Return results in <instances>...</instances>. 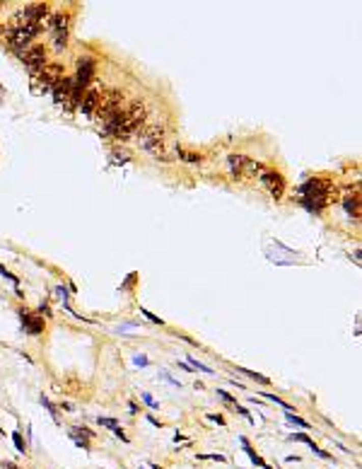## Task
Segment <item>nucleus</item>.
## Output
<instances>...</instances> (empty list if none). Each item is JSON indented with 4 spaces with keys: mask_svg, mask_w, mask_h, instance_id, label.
I'll use <instances>...</instances> for the list:
<instances>
[{
    "mask_svg": "<svg viewBox=\"0 0 362 469\" xmlns=\"http://www.w3.org/2000/svg\"><path fill=\"white\" fill-rule=\"evenodd\" d=\"M290 438H292V440H299V442H307V445H309V448L314 450V455H319V457H324V460H331V455H328V452H324L321 448H316V442L312 440L309 435H304V433H295V435H290Z\"/></svg>",
    "mask_w": 362,
    "mask_h": 469,
    "instance_id": "nucleus-14",
    "label": "nucleus"
},
{
    "mask_svg": "<svg viewBox=\"0 0 362 469\" xmlns=\"http://www.w3.org/2000/svg\"><path fill=\"white\" fill-rule=\"evenodd\" d=\"M70 90H73V78H65L63 80H58L56 85H53V102L56 104H68V100H70Z\"/></svg>",
    "mask_w": 362,
    "mask_h": 469,
    "instance_id": "nucleus-8",
    "label": "nucleus"
},
{
    "mask_svg": "<svg viewBox=\"0 0 362 469\" xmlns=\"http://www.w3.org/2000/svg\"><path fill=\"white\" fill-rule=\"evenodd\" d=\"M12 442H15V448H17V452H22V455L27 452V445H24V440H22V435H19L17 431L12 433Z\"/></svg>",
    "mask_w": 362,
    "mask_h": 469,
    "instance_id": "nucleus-19",
    "label": "nucleus"
},
{
    "mask_svg": "<svg viewBox=\"0 0 362 469\" xmlns=\"http://www.w3.org/2000/svg\"><path fill=\"white\" fill-rule=\"evenodd\" d=\"M152 469H159V467H157V464H152Z\"/></svg>",
    "mask_w": 362,
    "mask_h": 469,
    "instance_id": "nucleus-34",
    "label": "nucleus"
},
{
    "mask_svg": "<svg viewBox=\"0 0 362 469\" xmlns=\"http://www.w3.org/2000/svg\"><path fill=\"white\" fill-rule=\"evenodd\" d=\"M0 467H5V469H17L12 462H0Z\"/></svg>",
    "mask_w": 362,
    "mask_h": 469,
    "instance_id": "nucleus-33",
    "label": "nucleus"
},
{
    "mask_svg": "<svg viewBox=\"0 0 362 469\" xmlns=\"http://www.w3.org/2000/svg\"><path fill=\"white\" fill-rule=\"evenodd\" d=\"M239 442H241V448H244V452H246V455H249V460L254 462V464H256V467H263V469H270V464H266V462L261 460L259 455H256V450H254V448H251V442L246 440V438H239Z\"/></svg>",
    "mask_w": 362,
    "mask_h": 469,
    "instance_id": "nucleus-15",
    "label": "nucleus"
},
{
    "mask_svg": "<svg viewBox=\"0 0 362 469\" xmlns=\"http://www.w3.org/2000/svg\"><path fill=\"white\" fill-rule=\"evenodd\" d=\"M140 312L145 314V317H148V319H150L152 324H162V322H164V319H159V317H155L152 312H148V310H143V307H140Z\"/></svg>",
    "mask_w": 362,
    "mask_h": 469,
    "instance_id": "nucleus-25",
    "label": "nucleus"
},
{
    "mask_svg": "<svg viewBox=\"0 0 362 469\" xmlns=\"http://www.w3.org/2000/svg\"><path fill=\"white\" fill-rule=\"evenodd\" d=\"M143 402H145L148 406H152V409H157V402H155V399H152L150 394H143Z\"/></svg>",
    "mask_w": 362,
    "mask_h": 469,
    "instance_id": "nucleus-27",
    "label": "nucleus"
},
{
    "mask_svg": "<svg viewBox=\"0 0 362 469\" xmlns=\"http://www.w3.org/2000/svg\"><path fill=\"white\" fill-rule=\"evenodd\" d=\"M121 104H123V92L116 90V87H109V90H104L99 94V104L94 109V116L99 121H109L121 111Z\"/></svg>",
    "mask_w": 362,
    "mask_h": 469,
    "instance_id": "nucleus-3",
    "label": "nucleus"
},
{
    "mask_svg": "<svg viewBox=\"0 0 362 469\" xmlns=\"http://www.w3.org/2000/svg\"><path fill=\"white\" fill-rule=\"evenodd\" d=\"M239 373H244V375H249V377H254V380H256V382H261V385H268V382H270L268 377H263V375H259V373H254V370L239 368Z\"/></svg>",
    "mask_w": 362,
    "mask_h": 469,
    "instance_id": "nucleus-16",
    "label": "nucleus"
},
{
    "mask_svg": "<svg viewBox=\"0 0 362 469\" xmlns=\"http://www.w3.org/2000/svg\"><path fill=\"white\" fill-rule=\"evenodd\" d=\"M188 365H191V368H196V370H201V373H208V375L213 373V368H208V365H203V363H198L196 358H188Z\"/></svg>",
    "mask_w": 362,
    "mask_h": 469,
    "instance_id": "nucleus-22",
    "label": "nucleus"
},
{
    "mask_svg": "<svg viewBox=\"0 0 362 469\" xmlns=\"http://www.w3.org/2000/svg\"><path fill=\"white\" fill-rule=\"evenodd\" d=\"M217 397H222L225 402H230V404H237V399H234V397H230L225 389H217Z\"/></svg>",
    "mask_w": 362,
    "mask_h": 469,
    "instance_id": "nucleus-26",
    "label": "nucleus"
},
{
    "mask_svg": "<svg viewBox=\"0 0 362 469\" xmlns=\"http://www.w3.org/2000/svg\"><path fill=\"white\" fill-rule=\"evenodd\" d=\"M177 155L181 157V160H186V162H193V165H198V162H201V157L193 155V153H184V150H177Z\"/></svg>",
    "mask_w": 362,
    "mask_h": 469,
    "instance_id": "nucleus-20",
    "label": "nucleus"
},
{
    "mask_svg": "<svg viewBox=\"0 0 362 469\" xmlns=\"http://www.w3.org/2000/svg\"><path fill=\"white\" fill-rule=\"evenodd\" d=\"M114 160H116V162H128V155H121V153H116V155H114Z\"/></svg>",
    "mask_w": 362,
    "mask_h": 469,
    "instance_id": "nucleus-31",
    "label": "nucleus"
},
{
    "mask_svg": "<svg viewBox=\"0 0 362 469\" xmlns=\"http://www.w3.org/2000/svg\"><path fill=\"white\" fill-rule=\"evenodd\" d=\"M97 104H99V90H97V87H87L85 97L80 100V109H82V114H94Z\"/></svg>",
    "mask_w": 362,
    "mask_h": 469,
    "instance_id": "nucleus-9",
    "label": "nucleus"
},
{
    "mask_svg": "<svg viewBox=\"0 0 362 469\" xmlns=\"http://www.w3.org/2000/svg\"><path fill=\"white\" fill-rule=\"evenodd\" d=\"M246 162H249V157H244V155H230V157H227V167H230V172H232L237 179H241V177H244Z\"/></svg>",
    "mask_w": 362,
    "mask_h": 469,
    "instance_id": "nucleus-12",
    "label": "nucleus"
},
{
    "mask_svg": "<svg viewBox=\"0 0 362 469\" xmlns=\"http://www.w3.org/2000/svg\"><path fill=\"white\" fill-rule=\"evenodd\" d=\"M135 365H143V368H145V365H148V358H145V356H135Z\"/></svg>",
    "mask_w": 362,
    "mask_h": 469,
    "instance_id": "nucleus-29",
    "label": "nucleus"
},
{
    "mask_svg": "<svg viewBox=\"0 0 362 469\" xmlns=\"http://www.w3.org/2000/svg\"><path fill=\"white\" fill-rule=\"evenodd\" d=\"M34 80H37L39 87H44V92H51L53 85H56L58 80H63V65H58V63L44 65V68L34 75Z\"/></svg>",
    "mask_w": 362,
    "mask_h": 469,
    "instance_id": "nucleus-4",
    "label": "nucleus"
},
{
    "mask_svg": "<svg viewBox=\"0 0 362 469\" xmlns=\"http://www.w3.org/2000/svg\"><path fill=\"white\" fill-rule=\"evenodd\" d=\"M343 208L350 213L353 218H360V196H357V193H353V196H350V193H345Z\"/></svg>",
    "mask_w": 362,
    "mask_h": 469,
    "instance_id": "nucleus-13",
    "label": "nucleus"
},
{
    "mask_svg": "<svg viewBox=\"0 0 362 469\" xmlns=\"http://www.w3.org/2000/svg\"><path fill=\"white\" fill-rule=\"evenodd\" d=\"M259 184L266 186L275 201H280V199H283V191H285V179H283V177H280L275 169H268V167H266V169L259 175Z\"/></svg>",
    "mask_w": 362,
    "mask_h": 469,
    "instance_id": "nucleus-5",
    "label": "nucleus"
},
{
    "mask_svg": "<svg viewBox=\"0 0 362 469\" xmlns=\"http://www.w3.org/2000/svg\"><path fill=\"white\" fill-rule=\"evenodd\" d=\"M56 293H58V298H61V303H63V305H65V300H68V293H65L63 288H58Z\"/></svg>",
    "mask_w": 362,
    "mask_h": 469,
    "instance_id": "nucleus-30",
    "label": "nucleus"
},
{
    "mask_svg": "<svg viewBox=\"0 0 362 469\" xmlns=\"http://www.w3.org/2000/svg\"><path fill=\"white\" fill-rule=\"evenodd\" d=\"M208 418H210V421H217V423H220V426H222V423H225V418H222V416H217V414H210V416H208Z\"/></svg>",
    "mask_w": 362,
    "mask_h": 469,
    "instance_id": "nucleus-32",
    "label": "nucleus"
},
{
    "mask_svg": "<svg viewBox=\"0 0 362 469\" xmlns=\"http://www.w3.org/2000/svg\"><path fill=\"white\" fill-rule=\"evenodd\" d=\"M114 435H116V438H119V440H123V442H128V435H126V433L121 431V428H116V431H114Z\"/></svg>",
    "mask_w": 362,
    "mask_h": 469,
    "instance_id": "nucleus-28",
    "label": "nucleus"
},
{
    "mask_svg": "<svg viewBox=\"0 0 362 469\" xmlns=\"http://www.w3.org/2000/svg\"><path fill=\"white\" fill-rule=\"evenodd\" d=\"M288 421L299 426V428H309V421H304V418H299V416H295V414H288Z\"/></svg>",
    "mask_w": 362,
    "mask_h": 469,
    "instance_id": "nucleus-23",
    "label": "nucleus"
},
{
    "mask_svg": "<svg viewBox=\"0 0 362 469\" xmlns=\"http://www.w3.org/2000/svg\"><path fill=\"white\" fill-rule=\"evenodd\" d=\"M48 29L53 37H61V34H68V15L58 12V15H51L48 17Z\"/></svg>",
    "mask_w": 362,
    "mask_h": 469,
    "instance_id": "nucleus-11",
    "label": "nucleus"
},
{
    "mask_svg": "<svg viewBox=\"0 0 362 469\" xmlns=\"http://www.w3.org/2000/svg\"><path fill=\"white\" fill-rule=\"evenodd\" d=\"M22 61H24V65L29 68V73L32 75H37L44 65H46V48L44 46H39V44H34V46H29L24 54L19 56Z\"/></svg>",
    "mask_w": 362,
    "mask_h": 469,
    "instance_id": "nucleus-6",
    "label": "nucleus"
},
{
    "mask_svg": "<svg viewBox=\"0 0 362 469\" xmlns=\"http://www.w3.org/2000/svg\"><path fill=\"white\" fill-rule=\"evenodd\" d=\"M145 116H148L145 102H130L128 107H123V124L114 138H130L133 133H140V129L145 126Z\"/></svg>",
    "mask_w": 362,
    "mask_h": 469,
    "instance_id": "nucleus-2",
    "label": "nucleus"
},
{
    "mask_svg": "<svg viewBox=\"0 0 362 469\" xmlns=\"http://www.w3.org/2000/svg\"><path fill=\"white\" fill-rule=\"evenodd\" d=\"M19 317H22V327L29 331V334H41L44 331V319L41 317H37V314H29V312H19Z\"/></svg>",
    "mask_w": 362,
    "mask_h": 469,
    "instance_id": "nucleus-10",
    "label": "nucleus"
},
{
    "mask_svg": "<svg viewBox=\"0 0 362 469\" xmlns=\"http://www.w3.org/2000/svg\"><path fill=\"white\" fill-rule=\"evenodd\" d=\"M92 73H94V61L92 58H80L77 61V78H75V85H80V87H90V80H92Z\"/></svg>",
    "mask_w": 362,
    "mask_h": 469,
    "instance_id": "nucleus-7",
    "label": "nucleus"
},
{
    "mask_svg": "<svg viewBox=\"0 0 362 469\" xmlns=\"http://www.w3.org/2000/svg\"><path fill=\"white\" fill-rule=\"evenodd\" d=\"M97 421H99V426H104V428H112V431H116V428H119V421H116V418H106V416H99Z\"/></svg>",
    "mask_w": 362,
    "mask_h": 469,
    "instance_id": "nucleus-18",
    "label": "nucleus"
},
{
    "mask_svg": "<svg viewBox=\"0 0 362 469\" xmlns=\"http://www.w3.org/2000/svg\"><path fill=\"white\" fill-rule=\"evenodd\" d=\"M0 276H5V278H8V281H12V283H15V285L19 283V281H17V276H15V274H10V271H8V268H5V266H0Z\"/></svg>",
    "mask_w": 362,
    "mask_h": 469,
    "instance_id": "nucleus-24",
    "label": "nucleus"
},
{
    "mask_svg": "<svg viewBox=\"0 0 362 469\" xmlns=\"http://www.w3.org/2000/svg\"><path fill=\"white\" fill-rule=\"evenodd\" d=\"M41 404H44V406H46V409H48V414H51V416H53V421H61V418H58V409H56V406H53V404H51V402H48V399H46V397H41Z\"/></svg>",
    "mask_w": 362,
    "mask_h": 469,
    "instance_id": "nucleus-21",
    "label": "nucleus"
},
{
    "mask_svg": "<svg viewBox=\"0 0 362 469\" xmlns=\"http://www.w3.org/2000/svg\"><path fill=\"white\" fill-rule=\"evenodd\" d=\"M261 397H266V399H268V402H273V404H280L283 409H288L290 414H292V404H288V402H283L280 397H275V394H261Z\"/></svg>",
    "mask_w": 362,
    "mask_h": 469,
    "instance_id": "nucleus-17",
    "label": "nucleus"
},
{
    "mask_svg": "<svg viewBox=\"0 0 362 469\" xmlns=\"http://www.w3.org/2000/svg\"><path fill=\"white\" fill-rule=\"evenodd\" d=\"M299 193H302V206L307 211H321V208L328 206L331 184L321 177H314V179H307L304 184L299 186Z\"/></svg>",
    "mask_w": 362,
    "mask_h": 469,
    "instance_id": "nucleus-1",
    "label": "nucleus"
}]
</instances>
